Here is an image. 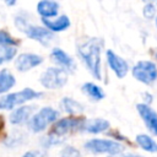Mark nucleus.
Listing matches in <instances>:
<instances>
[{"instance_id":"nucleus-1","label":"nucleus","mask_w":157,"mask_h":157,"mask_svg":"<svg viewBox=\"0 0 157 157\" xmlns=\"http://www.w3.org/2000/svg\"><path fill=\"white\" fill-rule=\"evenodd\" d=\"M102 47H103V40L97 37L82 38L77 43V53L81 60L85 63L91 75L97 80H102V65H101Z\"/></svg>"},{"instance_id":"nucleus-2","label":"nucleus","mask_w":157,"mask_h":157,"mask_svg":"<svg viewBox=\"0 0 157 157\" xmlns=\"http://www.w3.org/2000/svg\"><path fill=\"white\" fill-rule=\"evenodd\" d=\"M15 23H16V27L21 32H23L29 39L37 40L42 45H48L49 42L54 38V33L53 32H50L44 26H38V25L29 23L28 20L26 18V16L18 15L15 18Z\"/></svg>"},{"instance_id":"nucleus-3","label":"nucleus","mask_w":157,"mask_h":157,"mask_svg":"<svg viewBox=\"0 0 157 157\" xmlns=\"http://www.w3.org/2000/svg\"><path fill=\"white\" fill-rule=\"evenodd\" d=\"M42 96H43L42 92L34 91L29 87L23 88L18 92H12V93L4 94L0 98V110H11V109H13L18 105L25 104L28 101L40 98Z\"/></svg>"},{"instance_id":"nucleus-4","label":"nucleus","mask_w":157,"mask_h":157,"mask_svg":"<svg viewBox=\"0 0 157 157\" xmlns=\"http://www.w3.org/2000/svg\"><path fill=\"white\" fill-rule=\"evenodd\" d=\"M85 121H86V118L81 114L69 115V117H65V118H61V119H56L53 123V125L49 130V134L63 137V136H65L67 134H71L74 131L82 130Z\"/></svg>"},{"instance_id":"nucleus-5","label":"nucleus","mask_w":157,"mask_h":157,"mask_svg":"<svg viewBox=\"0 0 157 157\" xmlns=\"http://www.w3.org/2000/svg\"><path fill=\"white\" fill-rule=\"evenodd\" d=\"M59 118V112L52 107H43L36 114H32L27 121L28 129L32 132H42Z\"/></svg>"},{"instance_id":"nucleus-6","label":"nucleus","mask_w":157,"mask_h":157,"mask_svg":"<svg viewBox=\"0 0 157 157\" xmlns=\"http://www.w3.org/2000/svg\"><path fill=\"white\" fill-rule=\"evenodd\" d=\"M85 150L96 155H118L125 150V146L117 140H107V139H92L88 140L83 145Z\"/></svg>"},{"instance_id":"nucleus-7","label":"nucleus","mask_w":157,"mask_h":157,"mask_svg":"<svg viewBox=\"0 0 157 157\" xmlns=\"http://www.w3.org/2000/svg\"><path fill=\"white\" fill-rule=\"evenodd\" d=\"M69 80V72L59 66L48 67L39 77V82L48 90H58L66 85Z\"/></svg>"},{"instance_id":"nucleus-8","label":"nucleus","mask_w":157,"mask_h":157,"mask_svg":"<svg viewBox=\"0 0 157 157\" xmlns=\"http://www.w3.org/2000/svg\"><path fill=\"white\" fill-rule=\"evenodd\" d=\"M131 74L139 82L150 86L157 80V66L150 60H141L132 66Z\"/></svg>"},{"instance_id":"nucleus-9","label":"nucleus","mask_w":157,"mask_h":157,"mask_svg":"<svg viewBox=\"0 0 157 157\" xmlns=\"http://www.w3.org/2000/svg\"><path fill=\"white\" fill-rule=\"evenodd\" d=\"M105 58H107L109 67L112 69V71L115 74V76L118 78H123V77L126 76V74L129 71V65H128L125 59L119 56L112 49H108L105 52Z\"/></svg>"},{"instance_id":"nucleus-10","label":"nucleus","mask_w":157,"mask_h":157,"mask_svg":"<svg viewBox=\"0 0 157 157\" xmlns=\"http://www.w3.org/2000/svg\"><path fill=\"white\" fill-rule=\"evenodd\" d=\"M137 113L144 120L146 128L152 132L155 136H157V113L155 109H152L147 103H139L136 105Z\"/></svg>"},{"instance_id":"nucleus-11","label":"nucleus","mask_w":157,"mask_h":157,"mask_svg":"<svg viewBox=\"0 0 157 157\" xmlns=\"http://www.w3.org/2000/svg\"><path fill=\"white\" fill-rule=\"evenodd\" d=\"M42 63H43V56L33 53H22L16 58L15 67L21 72H26L31 69L39 66Z\"/></svg>"},{"instance_id":"nucleus-12","label":"nucleus","mask_w":157,"mask_h":157,"mask_svg":"<svg viewBox=\"0 0 157 157\" xmlns=\"http://www.w3.org/2000/svg\"><path fill=\"white\" fill-rule=\"evenodd\" d=\"M50 58L59 67L64 69L67 72H72L76 69V64H75L74 58L60 48H53V50L50 53Z\"/></svg>"},{"instance_id":"nucleus-13","label":"nucleus","mask_w":157,"mask_h":157,"mask_svg":"<svg viewBox=\"0 0 157 157\" xmlns=\"http://www.w3.org/2000/svg\"><path fill=\"white\" fill-rule=\"evenodd\" d=\"M34 109H36V107L31 105V104L18 105V107L13 108V110L10 113L9 120L12 125H22L29 120V118L34 113Z\"/></svg>"},{"instance_id":"nucleus-14","label":"nucleus","mask_w":157,"mask_h":157,"mask_svg":"<svg viewBox=\"0 0 157 157\" xmlns=\"http://www.w3.org/2000/svg\"><path fill=\"white\" fill-rule=\"evenodd\" d=\"M42 21V25L48 28L50 32H63V31H66L71 22H70V18L66 16V15H60L59 17H56L55 20H52V18H40Z\"/></svg>"},{"instance_id":"nucleus-15","label":"nucleus","mask_w":157,"mask_h":157,"mask_svg":"<svg viewBox=\"0 0 157 157\" xmlns=\"http://www.w3.org/2000/svg\"><path fill=\"white\" fill-rule=\"evenodd\" d=\"M59 7L55 0H40L37 4V12L42 18H53L58 16Z\"/></svg>"},{"instance_id":"nucleus-16","label":"nucleus","mask_w":157,"mask_h":157,"mask_svg":"<svg viewBox=\"0 0 157 157\" xmlns=\"http://www.w3.org/2000/svg\"><path fill=\"white\" fill-rule=\"evenodd\" d=\"M110 124L108 120L102 119V118H96V119H91L85 121L82 130H85L88 134H99V132H104L109 129Z\"/></svg>"},{"instance_id":"nucleus-17","label":"nucleus","mask_w":157,"mask_h":157,"mask_svg":"<svg viewBox=\"0 0 157 157\" xmlns=\"http://www.w3.org/2000/svg\"><path fill=\"white\" fill-rule=\"evenodd\" d=\"M60 108L61 110H64L65 113L70 114V115H78L81 113H83L85 107L76 99L71 98V97H64L60 101Z\"/></svg>"},{"instance_id":"nucleus-18","label":"nucleus","mask_w":157,"mask_h":157,"mask_svg":"<svg viewBox=\"0 0 157 157\" xmlns=\"http://www.w3.org/2000/svg\"><path fill=\"white\" fill-rule=\"evenodd\" d=\"M16 85V77L7 69L0 70V94H5Z\"/></svg>"},{"instance_id":"nucleus-19","label":"nucleus","mask_w":157,"mask_h":157,"mask_svg":"<svg viewBox=\"0 0 157 157\" xmlns=\"http://www.w3.org/2000/svg\"><path fill=\"white\" fill-rule=\"evenodd\" d=\"M81 91L87 96L90 97L91 99L93 101H101L105 97L104 94V91L96 83L93 82H85L82 86H81Z\"/></svg>"},{"instance_id":"nucleus-20","label":"nucleus","mask_w":157,"mask_h":157,"mask_svg":"<svg viewBox=\"0 0 157 157\" xmlns=\"http://www.w3.org/2000/svg\"><path fill=\"white\" fill-rule=\"evenodd\" d=\"M135 141L142 150H145L150 153H157V142L151 136H148L146 134H140L136 136Z\"/></svg>"},{"instance_id":"nucleus-21","label":"nucleus","mask_w":157,"mask_h":157,"mask_svg":"<svg viewBox=\"0 0 157 157\" xmlns=\"http://www.w3.org/2000/svg\"><path fill=\"white\" fill-rule=\"evenodd\" d=\"M17 50L13 45H0V65L15 58Z\"/></svg>"},{"instance_id":"nucleus-22","label":"nucleus","mask_w":157,"mask_h":157,"mask_svg":"<svg viewBox=\"0 0 157 157\" xmlns=\"http://www.w3.org/2000/svg\"><path fill=\"white\" fill-rule=\"evenodd\" d=\"M40 145L45 148H49V147H53V146H56V145H60L63 142V137H59V136H55V135H52V134H48L45 135L44 137L40 139Z\"/></svg>"},{"instance_id":"nucleus-23","label":"nucleus","mask_w":157,"mask_h":157,"mask_svg":"<svg viewBox=\"0 0 157 157\" xmlns=\"http://www.w3.org/2000/svg\"><path fill=\"white\" fill-rule=\"evenodd\" d=\"M18 40L16 38H13L7 31L5 29H0V45H18Z\"/></svg>"},{"instance_id":"nucleus-24","label":"nucleus","mask_w":157,"mask_h":157,"mask_svg":"<svg viewBox=\"0 0 157 157\" xmlns=\"http://www.w3.org/2000/svg\"><path fill=\"white\" fill-rule=\"evenodd\" d=\"M142 13L147 20H152L153 17H156V6L153 5V2H146L142 9Z\"/></svg>"},{"instance_id":"nucleus-25","label":"nucleus","mask_w":157,"mask_h":157,"mask_svg":"<svg viewBox=\"0 0 157 157\" xmlns=\"http://www.w3.org/2000/svg\"><path fill=\"white\" fill-rule=\"evenodd\" d=\"M60 157H81V153L74 146H65L60 152Z\"/></svg>"},{"instance_id":"nucleus-26","label":"nucleus","mask_w":157,"mask_h":157,"mask_svg":"<svg viewBox=\"0 0 157 157\" xmlns=\"http://www.w3.org/2000/svg\"><path fill=\"white\" fill-rule=\"evenodd\" d=\"M113 139H118L117 141H126V142H129V140L124 136V135H120V134H118V131H115V130H113V131H110V132H108ZM130 144V142H129ZM131 145V144H130Z\"/></svg>"},{"instance_id":"nucleus-27","label":"nucleus","mask_w":157,"mask_h":157,"mask_svg":"<svg viewBox=\"0 0 157 157\" xmlns=\"http://www.w3.org/2000/svg\"><path fill=\"white\" fill-rule=\"evenodd\" d=\"M21 157H44V155L39 151H27Z\"/></svg>"},{"instance_id":"nucleus-28","label":"nucleus","mask_w":157,"mask_h":157,"mask_svg":"<svg viewBox=\"0 0 157 157\" xmlns=\"http://www.w3.org/2000/svg\"><path fill=\"white\" fill-rule=\"evenodd\" d=\"M108 157H144V156H140V155H136V153H128V155L118 153V155H110Z\"/></svg>"},{"instance_id":"nucleus-29","label":"nucleus","mask_w":157,"mask_h":157,"mask_svg":"<svg viewBox=\"0 0 157 157\" xmlns=\"http://www.w3.org/2000/svg\"><path fill=\"white\" fill-rule=\"evenodd\" d=\"M4 129H5V118L2 114H0V136L4 131Z\"/></svg>"},{"instance_id":"nucleus-30","label":"nucleus","mask_w":157,"mask_h":157,"mask_svg":"<svg viewBox=\"0 0 157 157\" xmlns=\"http://www.w3.org/2000/svg\"><path fill=\"white\" fill-rule=\"evenodd\" d=\"M4 1H5V4L7 6H13V5H16V1L17 0H4Z\"/></svg>"},{"instance_id":"nucleus-31","label":"nucleus","mask_w":157,"mask_h":157,"mask_svg":"<svg viewBox=\"0 0 157 157\" xmlns=\"http://www.w3.org/2000/svg\"><path fill=\"white\" fill-rule=\"evenodd\" d=\"M144 2H153V1H157V0H142Z\"/></svg>"},{"instance_id":"nucleus-32","label":"nucleus","mask_w":157,"mask_h":157,"mask_svg":"<svg viewBox=\"0 0 157 157\" xmlns=\"http://www.w3.org/2000/svg\"><path fill=\"white\" fill-rule=\"evenodd\" d=\"M155 58H156V60H157V50H156V54H155Z\"/></svg>"},{"instance_id":"nucleus-33","label":"nucleus","mask_w":157,"mask_h":157,"mask_svg":"<svg viewBox=\"0 0 157 157\" xmlns=\"http://www.w3.org/2000/svg\"><path fill=\"white\" fill-rule=\"evenodd\" d=\"M156 26H157V16H156Z\"/></svg>"}]
</instances>
